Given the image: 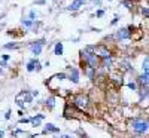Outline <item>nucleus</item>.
<instances>
[{
  "mask_svg": "<svg viewBox=\"0 0 149 138\" xmlns=\"http://www.w3.org/2000/svg\"><path fill=\"white\" fill-rule=\"evenodd\" d=\"M103 61V67L104 68H112V64H113V58H106V59H102Z\"/></svg>",
  "mask_w": 149,
  "mask_h": 138,
  "instance_id": "obj_15",
  "label": "nucleus"
},
{
  "mask_svg": "<svg viewBox=\"0 0 149 138\" xmlns=\"http://www.w3.org/2000/svg\"><path fill=\"white\" fill-rule=\"evenodd\" d=\"M36 18H37V12H36L34 9H31V10L29 12V18H27V19H31V21H36Z\"/></svg>",
  "mask_w": 149,
  "mask_h": 138,
  "instance_id": "obj_19",
  "label": "nucleus"
},
{
  "mask_svg": "<svg viewBox=\"0 0 149 138\" xmlns=\"http://www.w3.org/2000/svg\"><path fill=\"white\" fill-rule=\"evenodd\" d=\"M130 126L134 131V134L143 135V134L148 132V120L143 119V117H136V119H133L130 122Z\"/></svg>",
  "mask_w": 149,
  "mask_h": 138,
  "instance_id": "obj_2",
  "label": "nucleus"
},
{
  "mask_svg": "<svg viewBox=\"0 0 149 138\" xmlns=\"http://www.w3.org/2000/svg\"><path fill=\"white\" fill-rule=\"evenodd\" d=\"M36 62H37V58H31V59H29V61H27L26 68H27V71H29V73L34 71V66H36Z\"/></svg>",
  "mask_w": 149,
  "mask_h": 138,
  "instance_id": "obj_13",
  "label": "nucleus"
},
{
  "mask_svg": "<svg viewBox=\"0 0 149 138\" xmlns=\"http://www.w3.org/2000/svg\"><path fill=\"white\" fill-rule=\"evenodd\" d=\"M91 2H93L94 5H97V6H100V5H102V0H91Z\"/></svg>",
  "mask_w": 149,
  "mask_h": 138,
  "instance_id": "obj_28",
  "label": "nucleus"
},
{
  "mask_svg": "<svg viewBox=\"0 0 149 138\" xmlns=\"http://www.w3.org/2000/svg\"><path fill=\"white\" fill-rule=\"evenodd\" d=\"M104 14H106L104 9H97V10H95V17H97V18H103Z\"/></svg>",
  "mask_w": 149,
  "mask_h": 138,
  "instance_id": "obj_21",
  "label": "nucleus"
},
{
  "mask_svg": "<svg viewBox=\"0 0 149 138\" xmlns=\"http://www.w3.org/2000/svg\"><path fill=\"white\" fill-rule=\"evenodd\" d=\"M57 138H72V135H61V137H57Z\"/></svg>",
  "mask_w": 149,
  "mask_h": 138,
  "instance_id": "obj_33",
  "label": "nucleus"
},
{
  "mask_svg": "<svg viewBox=\"0 0 149 138\" xmlns=\"http://www.w3.org/2000/svg\"><path fill=\"white\" fill-rule=\"evenodd\" d=\"M122 5H124V6H125V8H127L128 10H131V6H133V5H131L130 2H127V0H124V2H122Z\"/></svg>",
  "mask_w": 149,
  "mask_h": 138,
  "instance_id": "obj_24",
  "label": "nucleus"
},
{
  "mask_svg": "<svg viewBox=\"0 0 149 138\" xmlns=\"http://www.w3.org/2000/svg\"><path fill=\"white\" fill-rule=\"evenodd\" d=\"M57 132H60V128L58 126H55V125H52V123H46L45 125L43 134H57Z\"/></svg>",
  "mask_w": 149,
  "mask_h": 138,
  "instance_id": "obj_10",
  "label": "nucleus"
},
{
  "mask_svg": "<svg viewBox=\"0 0 149 138\" xmlns=\"http://www.w3.org/2000/svg\"><path fill=\"white\" fill-rule=\"evenodd\" d=\"M19 123H30V119H27V117H21V119H19Z\"/></svg>",
  "mask_w": 149,
  "mask_h": 138,
  "instance_id": "obj_27",
  "label": "nucleus"
},
{
  "mask_svg": "<svg viewBox=\"0 0 149 138\" xmlns=\"http://www.w3.org/2000/svg\"><path fill=\"white\" fill-rule=\"evenodd\" d=\"M5 119H10V110L6 111V115H5Z\"/></svg>",
  "mask_w": 149,
  "mask_h": 138,
  "instance_id": "obj_31",
  "label": "nucleus"
},
{
  "mask_svg": "<svg viewBox=\"0 0 149 138\" xmlns=\"http://www.w3.org/2000/svg\"><path fill=\"white\" fill-rule=\"evenodd\" d=\"M34 70H36V71H40V70H42V64H40L39 61L36 62V66H34Z\"/></svg>",
  "mask_w": 149,
  "mask_h": 138,
  "instance_id": "obj_25",
  "label": "nucleus"
},
{
  "mask_svg": "<svg viewBox=\"0 0 149 138\" xmlns=\"http://www.w3.org/2000/svg\"><path fill=\"white\" fill-rule=\"evenodd\" d=\"M45 119V115H42V113H39V115H36L30 119V123L33 125V126H40V122Z\"/></svg>",
  "mask_w": 149,
  "mask_h": 138,
  "instance_id": "obj_11",
  "label": "nucleus"
},
{
  "mask_svg": "<svg viewBox=\"0 0 149 138\" xmlns=\"http://www.w3.org/2000/svg\"><path fill=\"white\" fill-rule=\"evenodd\" d=\"M37 95H39V91H33L31 92V97H37Z\"/></svg>",
  "mask_w": 149,
  "mask_h": 138,
  "instance_id": "obj_32",
  "label": "nucleus"
},
{
  "mask_svg": "<svg viewBox=\"0 0 149 138\" xmlns=\"http://www.w3.org/2000/svg\"><path fill=\"white\" fill-rule=\"evenodd\" d=\"M142 71H143V73H149V58H148V57H145V59H143Z\"/></svg>",
  "mask_w": 149,
  "mask_h": 138,
  "instance_id": "obj_16",
  "label": "nucleus"
},
{
  "mask_svg": "<svg viewBox=\"0 0 149 138\" xmlns=\"http://www.w3.org/2000/svg\"><path fill=\"white\" fill-rule=\"evenodd\" d=\"M95 54L100 59H106V58H110L112 57V52L109 51V48L106 45H98L95 46Z\"/></svg>",
  "mask_w": 149,
  "mask_h": 138,
  "instance_id": "obj_6",
  "label": "nucleus"
},
{
  "mask_svg": "<svg viewBox=\"0 0 149 138\" xmlns=\"http://www.w3.org/2000/svg\"><path fill=\"white\" fill-rule=\"evenodd\" d=\"M0 67H9L6 61H0Z\"/></svg>",
  "mask_w": 149,
  "mask_h": 138,
  "instance_id": "obj_29",
  "label": "nucleus"
},
{
  "mask_svg": "<svg viewBox=\"0 0 149 138\" xmlns=\"http://www.w3.org/2000/svg\"><path fill=\"white\" fill-rule=\"evenodd\" d=\"M45 0H36V5H45Z\"/></svg>",
  "mask_w": 149,
  "mask_h": 138,
  "instance_id": "obj_30",
  "label": "nucleus"
},
{
  "mask_svg": "<svg viewBox=\"0 0 149 138\" xmlns=\"http://www.w3.org/2000/svg\"><path fill=\"white\" fill-rule=\"evenodd\" d=\"M45 106H46L49 110H52V108H54V106H55V97H54V95H51L49 98H46Z\"/></svg>",
  "mask_w": 149,
  "mask_h": 138,
  "instance_id": "obj_14",
  "label": "nucleus"
},
{
  "mask_svg": "<svg viewBox=\"0 0 149 138\" xmlns=\"http://www.w3.org/2000/svg\"><path fill=\"white\" fill-rule=\"evenodd\" d=\"M85 3H86V0H73V2L67 6V9L72 10V12H76V10H79Z\"/></svg>",
  "mask_w": 149,
  "mask_h": 138,
  "instance_id": "obj_8",
  "label": "nucleus"
},
{
  "mask_svg": "<svg viewBox=\"0 0 149 138\" xmlns=\"http://www.w3.org/2000/svg\"><path fill=\"white\" fill-rule=\"evenodd\" d=\"M81 55V66H86L88 68L97 70L98 66H100V58L95 54V45H88L85 46L82 51L79 52Z\"/></svg>",
  "mask_w": 149,
  "mask_h": 138,
  "instance_id": "obj_1",
  "label": "nucleus"
},
{
  "mask_svg": "<svg viewBox=\"0 0 149 138\" xmlns=\"http://www.w3.org/2000/svg\"><path fill=\"white\" fill-rule=\"evenodd\" d=\"M63 54H64V46H63V43H61V42H57V43L54 45V55L61 57Z\"/></svg>",
  "mask_w": 149,
  "mask_h": 138,
  "instance_id": "obj_12",
  "label": "nucleus"
},
{
  "mask_svg": "<svg viewBox=\"0 0 149 138\" xmlns=\"http://www.w3.org/2000/svg\"><path fill=\"white\" fill-rule=\"evenodd\" d=\"M118 22H119V17H118V15H115V18L110 21V26H116Z\"/></svg>",
  "mask_w": 149,
  "mask_h": 138,
  "instance_id": "obj_22",
  "label": "nucleus"
},
{
  "mask_svg": "<svg viewBox=\"0 0 149 138\" xmlns=\"http://www.w3.org/2000/svg\"><path fill=\"white\" fill-rule=\"evenodd\" d=\"M67 70H69V74H67V79L72 82V83H79V79H81V76H79V70L76 68V67H67Z\"/></svg>",
  "mask_w": 149,
  "mask_h": 138,
  "instance_id": "obj_7",
  "label": "nucleus"
},
{
  "mask_svg": "<svg viewBox=\"0 0 149 138\" xmlns=\"http://www.w3.org/2000/svg\"><path fill=\"white\" fill-rule=\"evenodd\" d=\"M115 39L116 40H119V42H122V40H130L131 37H133V31H130L127 27H122V28H119L116 33H115Z\"/></svg>",
  "mask_w": 149,
  "mask_h": 138,
  "instance_id": "obj_5",
  "label": "nucleus"
},
{
  "mask_svg": "<svg viewBox=\"0 0 149 138\" xmlns=\"http://www.w3.org/2000/svg\"><path fill=\"white\" fill-rule=\"evenodd\" d=\"M2 74H3V70H2V68H0V76H2Z\"/></svg>",
  "mask_w": 149,
  "mask_h": 138,
  "instance_id": "obj_35",
  "label": "nucleus"
},
{
  "mask_svg": "<svg viewBox=\"0 0 149 138\" xmlns=\"http://www.w3.org/2000/svg\"><path fill=\"white\" fill-rule=\"evenodd\" d=\"M2 48H3V49H18V48H19V45H18V43H15V42H10V43L3 45Z\"/></svg>",
  "mask_w": 149,
  "mask_h": 138,
  "instance_id": "obj_17",
  "label": "nucleus"
},
{
  "mask_svg": "<svg viewBox=\"0 0 149 138\" xmlns=\"http://www.w3.org/2000/svg\"><path fill=\"white\" fill-rule=\"evenodd\" d=\"M128 88H130L131 91H137V86H136L134 82H130V83H128Z\"/></svg>",
  "mask_w": 149,
  "mask_h": 138,
  "instance_id": "obj_23",
  "label": "nucleus"
},
{
  "mask_svg": "<svg viewBox=\"0 0 149 138\" xmlns=\"http://www.w3.org/2000/svg\"><path fill=\"white\" fill-rule=\"evenodd\" d=\"M5 137V131H0V138H3Z\"/></svg>",
  "mask_w": 149,
  "mask_h": 138,
  "instance_id": "obj_34",
  "label": "nucleus"
},
{
  "mask_svg": "<svg viewBox=\"0 0 149 138\" xmlns=\"http://www.w3.org/2000/svg\"><path fill=\"white\" fill-rule=\"evenodd\" d=\"M9 59H10V55H8V54H3V55H2V61H6V62H8Z\"/></svg>",
  "mask_w": 149,
  "mask_h": 138,
  "instance_id": "obj_26",
  "label": "nucleus"
},
{
  "mask_svg": "<svg viewBox=\"0 0 149 138\" xmlns=\"http://www.w3.org/2000/svg\"><path fill=\"white\" fill-rule=\"evenodd\" d=\"M73 106L76 107L78 110L84 111L90 107V98L88 95H85V94H78V95H74L73 97Z\"/></svg>",
  "mask_w": 149,
  "mask_h": 138,
  "instance_id": "obj_3",
  "label": "nucleus"
},
{
  "mask_svg": "<svg viewBox=\"0 0 149 138\" xmlns=\"http://www.w3.org/2000/svg\"><path fill=\"white\" fill-rule=\"evenodd\" d=\"M45 43H46V40H45V39H39V40H36V42H31V43L29 45V49L31 51V54L34 55V58H37V57H39V55L42 54Z\"/></svg>",
  "mask_w": 149,
  "mask_h": 138,
  "instance_id": "obj_4",
  "label": "nucleus"
},
{
  "mask_svg": "<svg viewBox=\"0 0 149 138\" xmlns=\"http://www.w3.org/2000/svg\"><path fill=\"white\" fill-rule=\"evenodd\" d=\"M140 12H142V15H143V18H145V19H148V18H149V9H148V6H142Z\"/></svg>",
  "mask_w": 149,
  "mask_h": 138,
  "instance_id": "obj_18",
  "label": "nucleus"
},
{
  "mask_svg": "<svg viewBox=\"0 0 149 138\" xmlns=\"http://www.w3.org/2000/svg\"><path fill=\"white\" fill-rule=\"evenodd\" d=\"M21 99H24L26 103H31L33 97H31V94H29L27 91H22V92H19L18 97H17V101H21Z\"/></svg>",
  "mask_w": 149,
  "mask_h": 138,
  "instance_id": "obj_9",
  "label": "nucleus"
},
{
  "mask_svg": "<svg viewBox=\"0 0 149 138\" xmlns=\"http://www.w3.org/2000/svg\"><path fill=\"white\" fill-rule=\"evenodd\" d=\"M86 76L90 77V80H94V79H95V70L88 68V71H86Z\"/></svg>",
  "mask_w": 149,
  "mask_h": 138,
  "instance_id": "obj_20",
  "label": "nucleus"
}]
</instances>
